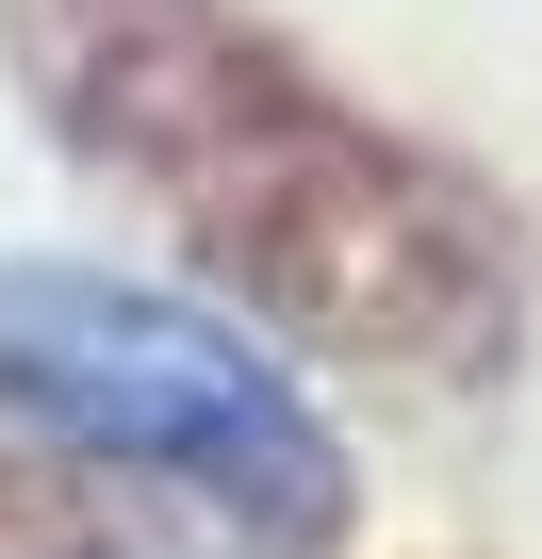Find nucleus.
<instances>
[{"label": "nucleus", "instance_id": "f257e3e1", "mask_svg": "<svg viewBox=\"0 0 542 559\" xmlns=\"http://www.w3.org/2000/svg\"><path fill=\"white\" fill-rule=\"evenodd\" d=\"M0 395L116 444V461H165V477H214V493H329V444L297 412V379H263L214 313L148 297V280H83V263H17L0 280Z\"/></svg>", "mask_w": 542, "mask_h": 559}]
</instances>
